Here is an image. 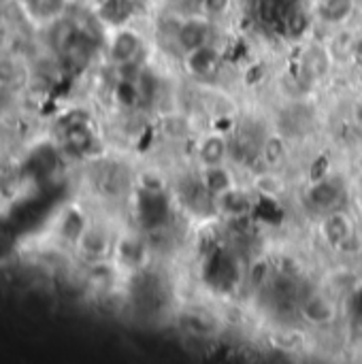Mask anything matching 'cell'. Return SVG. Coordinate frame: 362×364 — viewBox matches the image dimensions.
Here are the masks:
<instances>
[{
  "label": "cell",
  "mask_w": 362,
  "mask_h": 364,
  "mask_svg": "<svg viewBox=\"0 0 362 364\" xmlns=\"http://www.w3.org/2000/svg\"><path fill=\"white\" fill-rule=\"evenodd\" d=\"M324 237L331 245L339 247L352 237V224L344 213H333L324 222Z\"/></svg>",
  "instance_id": "cell-9"
},
{
  "label": "cell",
  "mask_w": 362,
  "mask_h": 364,
  "mask_svg": "<svg viewBox=\"0 0 362 364\" xmlns=\"http://www.w3.org/2000/svg\"><path fill=\"white\" fill-rule=\"evenodd\" d=\"M203 186L211 196H222L228 190H233V177L220 164L218 166H207V171L203 175Z\"/></svg>",
  "instance_id": "cell-11"
},
{
  "label": "cell",
  "mask_w": 362,
  "mask_h": 364,
  "mask_svg": "<svg viewBox=\"0 0 362 364\" xmlns=\"http://www.w3.org/2000/svg\"><path fill=\"white\" fill-rule=\"evenodd\" d=\"M81 247H83V252L85 254H92V256H102L105 252H107V235L105 232H100V230H96V228H92V230H85L83 235H81Z\"/></svg>",
  "instance_id": "cell-16"
},
{
  "label": "cell",
  "mask_w": 362,
  "mask_h": 364,
  "mask_svg": "<svg viewBox=\"0 0 362 364\" xmlns=\"http://www.w3.org/2000/svg\"><path fill=\"white\" fill-rule=\"evenodd\" d=\"M284 26H286V32H288L290 36H303V34L307 32V28H309V17H307L305 11H301V9L294 6V9L290 11V15L286 17Z\"/></svg>",
  "instance_id": "cell-18"
},
{
  "label": "cell",
  "mask_w": 362,
  "mask_h": 364,
  "mask_svg": "<svg viewBox=\"0 0 362 364\" xmlns=\"http://www.w3.org/2000/svg\"><path fill=\"white\" fill-rule=\"evenodd\" d=\"M354 49H356V55L362 60V38L356 43V47H354Z\"/></svg>",
  "instance_id": "cell-22"
},
{
  "label": "cell",
  "mask_w": 362,
  "mask_h": 364,
  "mask_svg": "<svg viewBox=\"0 0 362 364\" xmlns=\"http://www.w3.org/2000/svg\"><path fill=\"white\" fill-rule=\"evenodd\" d=\"M209 41V26L201 19H188L177 28V43L188 53L194 51Z\"/></svg>",
  "instance_id": "cell-5"
},
{
  "label": "cell",
  "mask_w": 362,
  "mask_h": 364,
  "mask_svg": "<svg viewBox=\"0 0 362 364\" xmlns=\"http://www.w3.org/2000/svg\"><path fill=\"white\" fill-rule=\"evenodd\" d=\"M198 156H201V162L205 166H218V164H222V160L226 158V141L222 136H218V134L207 136L201 143Z\"/></svg>",
  "instance_id": "cell-13"
},
{
  "label": "cell",
  "mask_w": 362,
  "mask_h": 364,
  "mask_svg": "<svg viewBox=\"0 0 362 364\" xmlns=\"http://www.w3.org/2000/svg\"><path fill=\"white\" fill-rule=\"evenodd\" d=\"M341 196H344V188L333 179H320L307 190V203L318 211L333 209L341 200Z\"/></svg>",
  "instance_id": "cell-3"
},
{
  "label": "cell",
  "mask_w": 362,
  "mask_h": 364,
  "mask_svg": "<svg viewBox=\"0 0 362 364\" xmlns=\"http://www.w3.org/2000/svg\"><path fill=\"white\" fill-rule=\"evenodd\" d=\"M132 13L130 0H105L102 2V17L111 23H122Z\"/></svg>",
  "instance_id": "cell-15"
},
{
  "label": "cell",
  "mask_w": 362,
  "mask_h": 364,
  "mask_svg": "<svg viewBox=\"0 0 362 364\" xmlns=\"http://www.w3.org/2000/svg\"><path fill=\"white\" fill-rule=\"evenodd\" d=\"M222 207L235 215H241L247 209V198L237 190H228L226 194H222Z\"/></svg>",
  "instance_id": "cell-19"
},
{
  "label": "cell",
  "mask_w": 362,
  "mask_h": 364,
  "mask_svg": "<svg viewBox=\"0 0 362 364\" xmlns=\"http://www.w3.org/2000/svg\"><path fill=\"white\" fill-rule=\"evenodd\" d=\"M139 51H141V38L130 30H122L111 43V58L119 66L130 64L137 58Z\"/></svg>",
  "instance_id": "cell-7"
},
{
  "label": "cell",
  "mask_w": 362,
  "mask_h": 364,
  "mask_svg": "<svg viewBox=\"0 0 362 364\" xmlns=\"http://www.w3.org/2000/svg\"><path fill=\"white\" fill-rule=\"evenodd\" d=\"M292 9H294V2L292 0H252L254 17L262 26L284 23Z\"/></svg>",
  "instance_id": "cell-4"
},
{
  "label": "cell",
  "mask_w": 362,
  "mask_h": 364,
  "mask_svg": "<svg viewBox=\"0 0 362 364\" xmlns=\"http://www.w3.org/2000/svg\"><path fill=\"white\" fill-rule=\"evenodd\" d=\"M207 279L218 290H233L239 282V269L235 258L226 252L213 254L207 264Z\"/></svg>",
  "instance_id": "cell-2"
},
{
  "label": "cell",
  "mask_w": 362,
  "mask_h": 364,
  "mask_svg": "<svg viewBox=\"0 0 362 364\" xmlns=\"http://www.w3.org/2000/svg\"><path fill=\"white\" fill-rule=\"evenodd\" d=\"M137 85L141 92V100H151L156 94V79L151 73H141L137 75Z\"/></svg>",
  "instance_id": "cell-20"
},
{
  "label": "cell",
  "mask_w": 362,
  "mask_h": 364,
  "mask_svg": "<svg viewBox=\"0 0 362 364\" xmlns=\"http://www.w3.org/2000/svg\"><path fill=\"white\" fill-rule=\"evenodd\" d=\"M139 220L145 228H158L162 226L169 215H171V205L166 200V196L158 190H145L139 196Z\"/></svg>",
  "instance_id": "cell-1"
},
{
  "label": "cell",
  "mask_w": 362,
  "mask_h": 364,
  "mask_svg": "<svg viewBox=\"0 0 362 364\" xmlns=\"http://www.w3.org/2000/svg\"><path fill=\"white\" fill-rule=\"evenodd\" d=\"M352 11H354V0H322L320 4V15L331 23H339L348 19Z\"/></svg>",
  "instance_id": "cell-14"
},
{
  "label": "cell",
  "mask_w": 362,
  "mask_h": 364,
  "mask_svg": "<svg viewBox=\"0 0 362 364\" xmlns=\"http://www.w3.org/2000/svg\"><path fill=\"white\" fill-rule=\"evenodd\" d=\"M28 15L36 21H51L64 9V0H23Z\"/></svg>",
  "instance_id": "cell-12"
},
{
  "label": "cell",
  "mask_w": 362,
  "mask_h": 364,
  "mask_svg": "<svg viewBox=\"0 0 362 364\" xmlns=\"http://www.w3.org/2000/svg\"><path fill=\"white\" fill-rule=\"evenodd\" d=\"M4 2H6V0H0V4H4Z\"/></svg>",
  "instance_id": "cell-23"
},
{
  "label": "cell",
  "mask_w": 362,
  "mask_h": 364,
  "mask_svg": "<svg viewBox=\"0 0 362 364\" xmlns=\"http://www.w3.org/2000/svg\"><path fill=\"white\" fill-rule=\"evenodd\" d=\"M271 301H273V307H277V309H290V307H294L299 303L297 284L292 279H288V277H280L271 286Z\"/></svg>",
  "instance_id": "cell-10"
},
{
  "label": "cell",
  "mask_w": 362,
  "mask_h": 364,
  "mask_svg": "<svg viewBox=\"0 0 362 364\" xmlns=\"http://www.w3.org/2000/svg\"><path fill=\"white\" fill-rule=\"evenodd\" d=\"M115 98L122 107H134L141 100V92L137 85V77L134 79H124L117 83L115 87Z\"/></svg>",
  "instance_id": "cell-17"
},
{
  "label": "cell",
  "mask_w": 362,
  "mask_h": 364,
  "mask_svg": "<svg viewBox=\"0 0 362 364\" xmlns=\"http://www.w3.org/2000/svg\"><path fill=\"white\" fill-rule=\"evenodd\" d=\"M207 6H209L211 11H220V9L226 6V0H207Z\"/></svg>",
  "instance_id": "cell-21"
},
{
  "label": "cell",
  "mask_w": 362,
  "mask_h": 364,
  "mask_svg": "<svg viewBox=\"0 0 362 364\" xmlns=\"http://www.w3.org/2000/svg\"><path fill=\"white\" fill-rule=\"evenodd\" d=\"M301 311L312 324H331L335 320L333 303L322 294H309L301 301Z\"/></svg>",
  "instance_id": "cell-6"
},
{
  "label": "cell",
  "mask_w": 362,
  "mask_h": 364,
  "mask_svg": "<svg viewBox=\"0 0 362 364\" xmlns=\"http://www.w3.org/2000/svg\"><path fill=\"white\" fill-rule=\"evenodd\" d=\"M186 66L192 75L196 77H207L218 68V53L209 45H203L194 51H188L186 55Z\"/></svg>",
  "instance_id": "cell-8"
}]
</instances>
